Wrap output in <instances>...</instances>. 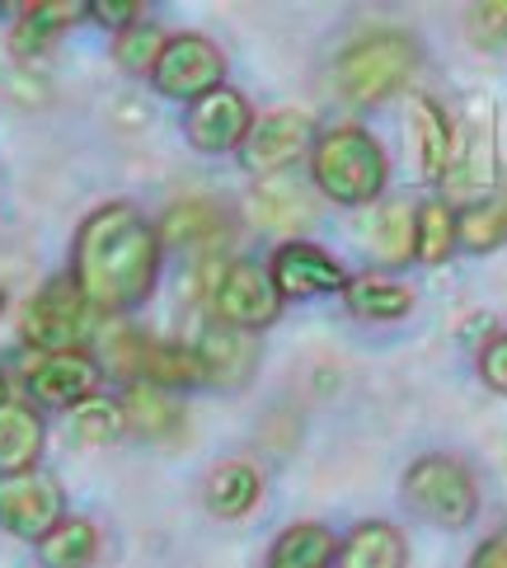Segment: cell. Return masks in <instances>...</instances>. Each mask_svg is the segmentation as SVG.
Here are the masks:
<instances>
[{"label":"cell","mask_w":507,"mask_h":568,"mask_svg":"<svg viewBox=\"0 0 507 568\" xmlns=\"http://www.w3.org/2000/svg\"><path fill=\"white\" fill-rule=\"evenodd\" d=\"M160 250H212L231 235V221L212 202H174L155 226Z\"/></svg>","instance_id":"cell-17"},{"label":"cell","mask_w":507,"mask_h":568,"mask_svg":"<svg viewBox=\"0 0 507 568\" xmlns=\"http://www.w3.org/2000/svg\"><path fill=\"white\" fill-rule=\"evenodd\" d=\"M409 123H414V141H418V174L423 179H446V165H452V123H446V113L433 104L428 94H414L409 99Z\"/></svg>","instance_id":"cell-22"},{"label":"cell","mask_w":507,"mask_h":568,"mask_svg":"<svg viewBox=\"0 0 507 568\" xmlns=\"http://www.w3.org/2000/svg\"><path fill=\"white\" fill-rule=\"evenodd\" d=\"M338 568H409V545L391 521H357L338 540Z\"/></svg>","instance_id":"cell-15"},{"label":"cell","mask_w":507,"mask_h":568,"mask_svg":"<svg viewBox=\"0 0 507 568\" xmlns=\"http://www.w3.org/2000/svg\"><path fill=\"white\" fill-rule=\"evenodd\" d=\"M136 381L160 385V390H189L202 385V362L184 343H141V362H136Z\"/></svg>","instance_id":"cell-24"},{"label":"cell","mask_w":507,"mask_h":568,"mask_svg":"<svg viewBox=\"0 0 507 568\" xmlns=\"http://www.w3.org/2000/svg\"><path fill=\"white\" fill-rule=\"evenodd\" d=\"M470 38H475L479 48L507 43V0H503V6H479L470 14Z\"/></svg>","instance_id":"cell-31"},{"label":"cell","mask_w":507,"mask_h":568,"mask_svg":"<svg viewBox=\"0 0 507 568\" xmlns=\"http://www.w3.org/2000/svg\"><path fill=\"white\" fill-rule=\"evenodd\" d=\"M38 545V564L43 568H90L99 559V526L85 517H62Z\"/></svg>","instance_id":"cell-25"},{"label":"cell","mask_w":507,"mask_h":568,"mask_svg":"<svg viewBox=\"0 0 507 568\" xmlns=\"http://www.w3.org/2000/svg\"><path fill=\"white\" fill-rule=\"evenodd\" d=\"M85 14L94 19V24L118 29V33L132 29V24H141V6H136V0H90Z\"/></svg>","instance_id":"cell-32"},{"label":"cell","mask_w":507,"mask_h":568,"mask_svg":"<svg viewBox=\"0 0 507 568\" xmlns=\"http://www.w3.org/2000/svg\"><path fill=\"white\" fill-rule=\"evenodd\" d=\"M99 381H104V367L90 353H33L24 367L29 395L52 409H75V404L94 399Z\"/></svg>","instance_id":"cell-11"},{"label":"cell","mask_w":507,"mask_h":568,"mask_svg":"<svg viewBox=\"0 0 507 568\" xmlns=\"http://www.w3.org/2000/svg\"><path fill=\"white\" fill-rule=\"evenodd\" d=\"M43 456V414L24 399L0 404V475H24Z\"/></svg>","instance_id":"cell-16"},{"label":"cell","mask_w":507,"mask_h":568,"mask_svg":"<svg viewBox=\"0 0 507 568\" xmlns=\"http://www.w3.org/2000/svg\"><path fill=\"white\" fill-rule=\"evenodd\" d=\"M160 235L132 202H104L75 231L71 282L94 315H128L155 292Z\"/></svg>","instance_id":"cell-1"},{"label":"cell","mask_w":507,"mask_h":568,"mask_svg":"<svg viewBox=\"0 0 507 568\" xmlns=\"http://www.w3.org/2000/svg\"><path fill=\"white\" fill-rule=\"evenodd\" d=\"M404 498L414 503V513L446 526V531L470 526L475 513H479L475 475L465 470L456 456H423V460H414L409 475H404Z\"/></svg>","instance_id":"cell-5"},{"label":"cell","mask_w":507,"mask_h":568,"mask_svg":"<svg viewBox=\"0 0 507 568\" xmlns=\"http://www.w3.org/2000/svg\"><path fill=\"white\" fill-rule=\"evenodd\" d=\"M254 128V113H250V99L231 90V85H216L212 94H202L189 104L184 113V136L189 146L202 155H231L245 146V136Z\"/></svg>","instance_id":"cell-10"},{"label":"cell","mask_w":507,"mask_h":568,"mask_svg":"<svg viewBox=\"0 0 507 568\" xmlns=\"http://www.w3.org/2000/svg\"><path fill=\"white\" fill-rule=\"evenodd\" d=\"M268 277L282 301H311V296H329L343 292L348 273L338 268V258H329L320 245H306V240H287V245L273 250Z\"/></svg>","instance_id":"cell-12"},{"label":"cell","mask_w":507,"mask_h":568,"mask_svg":"<svg viewBox=\"0 0 507 568\" xmlns=\"http://www.w3.org/2000/svg\"><path fill=\"white\" fill-rule=\"evenodd\" d=\"M507 240V197L479 202V207L456 216V245H465L470 254H489Z\"/></svg>","instance_id":"cell-27"},{"label":"cell","mask_w":507,"mask_h":568,"mask_svg":"<svg viewBox=\"0 0 507 568\" xmlns=\"http://www.w3.org/2000/svg\"><path fill=\"white\" fill-rule=\"evenodd\" d=\"M250 212L258 226H273V231H296L315 216V202L311 193L296 184L292 174H273V179H258L254 193H250Z\"/></svg>","instance_id":"cell-19"},{"label":"cell","mask_w":507,"mask_h":568,"mask_svg":"<svg viewBox=\"0 0 507 568\" xmlns=\"http://www.w3.org/2000/svg\"><path fill=\"white\" fill-rule=\"evenodd\" d=\"M470 568H507V531H498L494 540H484L475 550V559H470Z\"/></svg>","instance_id":"cell-34"},{"label":"cell","mask_w":507,"mask_h":568,"mask_svg":"<svg viewBox=\"0 0 507 568\" xmlns=\"http://www.w3.org/2000/svg\"><path fill=\"white\" fill-rule=\"evenodd\" d=\"M479 376H484V385H489V390L507 395V334L489 338V348L479 353Z\"/></svg>","instance_id":"cell-33"},{"label":"cell","mask_w":507,"mask_h":568,"mask_svg":"<svg viewBox=\"0 0 507 568\" xmlns=\"http://www.w3.org/2000/svg\"><path fill=\"white\" fill-rule=\"evenodd\" d=\"M71 433L75 442H85V446H109L123 437V414H118V399H85V404H75L71 409Z\"/></svg>","instance_id":"cell-29"},{"label":"cell","mask_w":507,"mask_h":568,"mask_svg":"<svg viewBox=\"0 0 507 568\" xmlns=\"http://www.w3.org/2000/svg\"><path fill=\"white\" fill-rule=\"evenodd\" d=\"M414 62H418V48L409 33H395V29L367 33L362 43H353L338 57V90L353 104H381L385 94H395L409 80Z\"/></svg>","instance_id":"cell-3"},{"label":"cell","mask_w":507,"mask_h":568,"mask_svg":"<svg viewBox=\"0 0 507 568\" xmlns=\"http://www.w3.org/2000/svg\"><path fill=\"white\" fill-rule=\"evenodd\" d=\"M311 179L315 189L343 202V207H362V202L381 197L385 179H391V165H385L381 141L367 128H334L315 136L311 146Z\"/></svg>","instance_id":"cell-2"},{"label":"cell","mask_w":507,"mask_h":568,"mask_svg":"<svg viewBox=\"0 0 507 568\" xmlns=\"http://www.w3.org/2000/svg\"><path fill=\"white\" fill-rule=\"evenodd\" d=\"M160 52H165V33H160V24H132L118 33V43H113V57H118V67H123L128 75H151L155 62H160Z\"/></svg>","instance_id":"cell-28"},{"label":"cell","mask_w":507,"mask_h":568,"mask_svg":"<svg viewBox=\"0 0 507 568\" xmlns=\"http://www.w3.org/2000/svg\"><path fill=\"white\" fill-rule=\"evenodd\" d=\"M193 353L202 362V381H212V385H240V381H250L254 357H258L254 353V338L231 329V324H207L202 338L193 343Z\"/></svg>","instance_id":"cell-13"},{"label":"cell","mask_w":507,"mask_h":568,"mask_svg":"<svg viewBox=\"0 0 507 568\" xmlns=\"http://www.w3.org/2000/svg\"><path fill=\"white\" fill-rule=\"evenodd\" d=\"M334 555H338V540L329 526L296 521L273 540L268 568H334Z\"/></svg>","instance_id":"cell-23"},{"label":"cell","mask_w":507,"mask_h":568,"mask_svg":"<svg viewBox=\"0 0 507 568\" xmlns=\"http://www.w3.org/2000/svg\"><path fill=\"white\" fill-rule=\"evenodd\" d=\"M6 399H10V376L0 372V404H6Z\"/></svg>","instance_id":"cell-35"},{"label":"cell","mask_w":507,"mask_h":568,"mask_svg":"<svg viewBox=\"0 0 507 568\" xmlns=\"http://www.w3.org/2000/svg\"><path fill=\"white\" fill-rule=\"evenodd\" d=\"M263 494V475L254 470L250 460H221L212 465V475H207V489H202V498H207V513L212 517H250V507L258 503Z\"/></svg>","instance_id":"cell-20"},{"label":"cell","mask_w":507,"mask_h":568,"mask_svg":"<svg viewBox=\"0 0 507 568\" xmlns=\"http://www.w3.org/2000/svg\"><path fill=\"white\" fill-rule=\"evenodd\" d=\"M75 19H85V6L80 0H43V6H24L19 14V24L10 29V52L19 62H33V57H43L52 48V38L71 29Z\"/></svg>","instance_id":"cell-18"},{"label":"cell","mask_w":507,"mask_h":568,"mask_svg":"<svg viewBox=\"0 0 507 568\" xmlns=\"http://www.w3.org/2000/svg\"><path fill=\"white\" fill-rule=\"evenodd\" d=\"M19 334L33 353H85L94 334V311L85 306L71 277H52L29 296L24 315H19Z\"/></svg>","instance_id":"cell-4"},{"label":"cell","mask_w":507,"mask_h":568,"mask_svg":"<svg viewBox=\"0 0 507 568\" xmlns=\"http://www.w3.org/2000/svg\"><path fill=\"white\" fill-rule=\"evenodd\" d=\"M311 146H315V123H311V113H301V109H277V113L258 118V123L250 128L245 146H240V165H245L250 174H258V179H273V174H282V170H292Z\"/></svg>","instance_id":"cell-9"},{"label":"cell","mask_w":507,"mask_h":568,"mask_svg":"<svg viewBox=\"0 0 507 568\" xmlns=\"http://www.w3.org/2000/svg\"><path fill=\"white\" fill-rule=\"evenodd\" d=\"M452 250H456V212L446 202H423L414 212V258L442 263Z\"/></svg>","instance_id":"cell-26"},{"label":"cell","mask_w":507,"mask_h":568,"mask_svg":"<svg viewBox=\"0 0 507 568\" xmlns=\"http://www.w3.org/2000/svg\"><path fill=\"white\" fill-rule=\"evenodd\" d=\"M221 75H226V57L212 38L202 33H174L165 38V52H160V62L151 71V85L165 94V99H202L221 85Z\"/></svg>","instance_id":"cell-7"},{"label":"cell","mask_w":507,"mask_h":568,"mask_svg":"<svg viewBox=\"0 0 507 568\" xmlns=\"http://www.w3.org/2000/svg\"><path fill=\"white\" fill-rule=\"evenodd\" d=\"M207 301H212L216 324H231L240 334L268 329V324H277V315H282V296L273 287L268 268H258L250 258H231L226 268H216Z\"/></svg>","instance_id":"cell-6"},{"label":"cell","mask_w":507,"mask_h":568,"mask_svg":"<svg viewBox=\"0 0 507 568\" xmlns=\"http://www.w3.org/2000/svg\"><path fill=\"white\" fill-rule=\"evenodd\" d=\"M343 306H348L357 320H399L409 315L414 306V292L404 287L399 277H385V273H362V277H348L343 282Z\"/></svg>","instance_id":"cell-21"},{"label":"cell","mask_w":507,"mask_h":568,"mask_svg":"<svg viewBox=\"0 0 507 568\" xmlns=\"http://www.w3.org/2000/svg\"><path fill=\"white\" fill-rule=\"evenodd\" d=\"M67 513L62 484L43 470L0 475V526L19 540H43Z\"/></svg>","instance_id":"cell-8"},{"label":"cell","mask_w":507,"mask_h":568,"mask_svg":"<svg viewBox=\"0 0 507 568\" xmlns=\"http://www.w3.org/2000/svg\"><path fill=\"white\" fill-rule=\"evenodd\" d=\"M118 414H123V433L132 437H174L179 423H184V409H179V399L170 390H160V385H146V381H132L123 399H118Z\"/></svg>","instance_id":"cell-14"},{"label":"cell","mask_w":507,"mask_h":568,"mask_svg":"<svg viewBox=\"0 0 507 568\" xmlns=\"http://www.w3.org/2000/svg\"><path fill=\"white\" fill-rule=\"evenodd\" d=\"M376 254L385 263H409L414 258V212L409 207H385L376 216Z\"/></svg>","instance_id":"cell-30"}]
</instances>
